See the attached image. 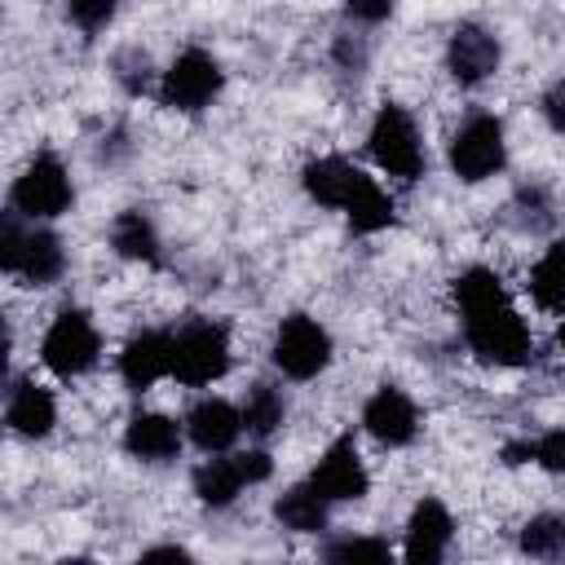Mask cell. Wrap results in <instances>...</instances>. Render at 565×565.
I'll list each match as a JSON object with an SVG mask.
<instances>
[{"label": "cell", "instance_id": "6da1fadb", "mask_svg": "<svg viewBox=\"0 0 565 565\" xmlns=\"http://www.w3.org/2000/svg\"><path fill=\"white\" fill-rule=\"evenodd\" d=\"M455 305H459V318H463L468 349L481 362H490V366H521V362H530V353H534L530 327L512 309V300H508V291H503L494 269H486V265L463 269L455 278Z\"/></svg>", "mask_w": 565, "mask_h": 565}, {"label": "cell", "instance_id": "7a4b0ae2", "mask_svg": "<svg viewBox=\"0 0 565 565\" xmlns=\"http://www.w3.org/2000/svg\"><path fill=\"white\" fill-rule=\"evenodd\" d=\"M0 269L13 274V278H22V282H31V287H49L66 269L62 238L53 230L22 225L18 212H9L0 221Z\"/></svg>", "mask_w": 565, "mask_h": 565}, {"label": "cell", "instance_id": "3957f363", "mask_svg": "<svg viewBox=\"0 0 565 565\" xmlns=\"http://www.w3.org/2000/svg\"><path fill=\"white\" fill-rule=\"evenodd\" d=\"M375 163L397 177V181H415L424 172V146H419V128L415 119L397 106V102H384L371 119V137H366Z\"/></svg>", "mask_w": 565, "mask_h": 565}, {"label": "cell", "instance_id": "277c9868", "mask_svg": "<svg viewBox=\"0 0 565 565\" xmlns=\"http://www.w3.org/2000/svg\"><path fill=\"white\" fill-rule=\"evenodd\" d=\"M97 353H102V335L84 309H62L40 340V362L62 380L84 375L97 362Z\"/></svg>", "mask_w": 565, "mask_h": 565}, {"label": "cell", "instance_id": "5b68a950", "mask_svg": "<svg viewBox=\"0 0 565 565\" xmlns=\"http://www.w3.org/2000/svg\"><path fill=\"white\" fill-rule=\"evenodd\" d=\"M269 358L287 380H313L331 362V331L309 313H287L274 331Z\"/></svg>", "mask_w": 565, "mask_h": 565}, {"label": "cell", "instance_id": "8992f818", "mask_svg": "<svg viewBox=\"0 0 565 565\" xmlns=\"http://www.w3.org/2000/svg\"><path fill=\"white\" fill-rule=\"evenodd\" d=\"M230 371V335L221 322H190L172 335V375L190 388L216 384Z\"/></svg>", "mask_w": 565, "mask_h": 565}, {"label": "cell", "instance_id": "52a82bcc", "mask_svg": "<svg viewBox=\"0 0 565 565\" xmlns=\"http://www.w3.org/2000/svg\"><path fill=\"white\" fill-rule=\"evenodd\" d=\"M225 84V71L221 62L207 53V49H185L172 57V66L163 71V84H159V102L168 110H181V115H194L203 110Z\"/></svg>", "mask_w": 565, "mask_h": 565}, {"label": "cell", "instance_id": "ba28073f", "mask_svg": "<svg viewBox=\"0 0 565 565\" xmlns=\"http://www.w3.org/2000/svg\"><path fill=\"white\" fill-rule=\"evenodd\" d=\"M13 212L26 221H53L71 207V177L57 154H35L13 181Z\"/></svg>", "mask_w": 565, "mask_h": 565}, {"label": "cell", "instance_id": "9c48e42d", "mask_svg": "<svg viewBox=\"0 0 565 565\" xmlns=\"http://www.w3.org/2000/svg\"><path fill=\"white\" fill-rule=\"evenodd\" d=\"M503 159H508V141L494 115H472L450 141V168L459 181H486L503 168Z\"/></svg>", "mask_w": 565, "mask_h": 565}, {"label": "cell", "instance_id": "30bf717a", "mask_svg": "<svg viewBox=\"0 0 565 565\" xmlns=\"http://www.w3.org/2000/svg\"><path fill=\"white\" fill-rule=\"evenodd\" d=\"M499 57H503L499 40H494L486 26H477V22H459V26L450 31V40H446V71H450L455 84H463V88L490 79V75L499 71Z\"/></svg>", "mask_w": 565, "mask_h": 565}, {"label": "cell", "instance_id": "8fae6325", "mask_svg": "<svg viewBox=\"0 0 565 565\" xmlns=\"http://www.w3.org/2000/svg\"><path fill=\"white\" fill-rule=\"evenodd\" d=\"M309 481L318 486V494L327 503H353V499H362L366 486H371V477H366V463H362L353 437H335L322 450V459H318V468H313Z\"/></svg>", "mask_w": 565, "mask_h": 565}, {"label": "cell", "instance_id": "7c38bea8", "mask_svg": "<svg viewBox=\"0 0 565 565\" xmlns=\"http://www.w3.org/2000/svg\"><path fill=\"white\" fill-rule=\"evenodd\" d=\"M362 424H366V433H371L375 441H384V446H406V441H415V433H419V411H415V402H411L402 388L380 384V388L366 397V406H362Z\"/></svg>", "mask_w": 565, "mask_h": 565}, {"label": "cell", "instance_id": "4fadbf2b", "mask_svg": "<svg viewBox=\"0 0 565 565\" xmlns=\"http://www.w3.org/2000/svg\"><path fill=\"white\" fill-rule=\"evenodd\" d=\"M119 375L132 393H146L163 375H172V335L163 331H137L119 353Z\"/></svg>", "mask_w": 565, "mask_h": 565}, {"label": "cell", "instance_id": "5bb4252c", "mask_svg": "<svg viewBox=\"0 0 565 565\" xmlns=\"http://www.w3.org/2000/svg\"><path fill=\"white\" fill-rule=\"evenodd\" d=\"M450 534H455V521L446 512L441 499H419L411 521H406V561L411 565H437L450 547Z\"/></svg>", "mask_w": 565, "mask_h": 565}, {"label": "cell", "instance_id": "9a60e30c", "mask_svg": "<svg viewBox=\"0 0 565 565\" xmlns=\"http://www.w3.org/2000/svg\"><path fill=\"white\" fill-rule=\"evenodd\" d=\"M185 433H190V441H194L199 450L221 455V450H230V446L238 441V433H243V411H234L225 397H203V402L190 406Z\"/></svg>", "mask_w": 565, "mask_h": 565}, {"label": "cell", "instance_id": "2e32d148", "mask_svg": "<svg viewBox=\"0 0 565 565\" xmlns=\"http://www.w3.org/2000/svg\"><path fill=\"white\" fill-rule=\"evenodd\" d=\"M124 450L132 459H146V463H168L181 450V424L159 415V411H141L124 428Z\"/></svg>", "mask_w": 565, "mask_h": 565}, {"label": "cell", "instance_id": "e0dca14e", "mask_svg": "<svg viewBox=\"0 0 565 565\" xmlns=\"http://www.w3.org/2000/svg\"><path fill=\"white\" fill-rule=\"evenodd\" d=\"M358 177H362V172H358L349 159H340V154L309 159V163H305V172H300L305 194H309L313 203H322V207H335V212H344V203H349V194H353Z\"/></svg>", "mask_w": 565, "mask_h": 565}, {"label": "cell", "instance_id": "ac0fdd59", "mask_svg": "<svg viewBox=\"0 0 565 565\" xmlns=\"http://www.w3.org/2000/svg\"><path fill=\"white\" fill-rule=\"evenodd\" d=\"M4 419L18 437H49L53 424H57V402L49 388H40L35 380H22L13 393H9V406H4Z\"/></svg>", "mask_w": 565, "mask_h": 565}, {"label": "cell", "instance_id": "d6986e66", "mask_svg": "<svg viewBox=\"0 0 565 565\" xmlns=\"http://www.w3.org/2000/svg\"><path fill=\"white\" fill-rule=\"evenodd\" d=\"M274 516H278V525L291 530V534H318V530H327V499L318 494L313 481H309V486H291V490L278 494Z\"/></svg>", "mask_w": 565, "mask_h": 565}, {"label": "cell", "instance_id": "ffe728a7", "mask_svg": "<svg viewBox=\"0 0 565 565\" xmlns=\"http://www.w3.org/2000/svg\"><path fill=\"white\" fill-rule=\"evenodd\" d=\"M344 216H349V230L353 234H375V230H388L397 212H393V199L362 172L358 185H353V194H349V203H344Z\"/></svg>", "mask_w": 565, "mask_h": 565}, {"label": "cell", "instance_id": "44dd1931", "mask_svg": "<svg viewBox=\"0 0 565 565\" xmlns=\"http://www.w3.org/2000/svg\"><path fill=\"white\" fill-rule=\"evenodd\" d=\"M110 247H115L124 260H146V265L159 260V234H154L150 216L137 212V207L115 216V225H110Z\"/></svg>", "mask_w": 565, "mask_h": 565}, {"label": "cell", "instance_id": "7402d4cb", "mask_svg": "<svg viewBox=\"0 0 565 565\" xmlns=\"http://www.w3.org/2000/svg\"><path fill=\"white\" fill-rule=\"evenodd\" d=\"M243 486H247V481H243V472H238L234 459H207V463L194 468V494H199V503H207V508H230Z\"/></svg>", "mask_w": 565, "mask_h": 565}, {"label": "cell", "instance_id": "603a6c76", "mask_svg": "<svg viewBox=\"0 0 565 565\" xmlns=\"http://www.w3.org/2000/svg\"><path fill=\"white\" fill-rule=\"evenodd\" d=\"M530 296L539 309H565V238H556L530 269Z\"/></svg>", "mask_w": 565, "mask_h": 565}, {"label": "cell", "instance_id": "cb8c5ba5", "mask_svg": "<svg viewBox=\"0 0 565 565\" xmlns=\"http://www.w3.org/2000/svg\"><path fill=\"white\" fill-rule=\"evenodd\" d=\"M287 419V402L274 384H252L247 397H243V428L256 433V437H274Z\"/></svg>", "mask_w": 565, "mask_h": 565}, {"label": "cell", "instance_id": "d4e9b609", "mask_svg": "<svg viewBox=\"0 0 565 565\" xmlns=\"http://www.w3.org/2000/svg\"><path fill=\"white\" fill-rule=\"evenodd\" d=\"M521 552L534 561H561L565 556V516L561 512H539L521 530Z\"/></svg>", "mask_w": 565, "mask_h": 565}, {"label": "cell", "instance_id": "484cf974", "mask_svg": "<svg viewBox=\"0 0 565 565\" xmlns=\"http://www.w3.org/2000/svg\"><path fill=\"white\" fill-rule=\"evenodd\" d=\"M115 9H119V0H66L71 22H75L79 31H88V35H97L102 26H110Z\"/></svg>", "mask_w": 565, "mask_h": 565}, {"label": "cell", "instance_id": "4316f807", "mask_svg": "<svg viewBox=\"0 0 565 565\" xmlns=\"http://www.w3.org/2000/svg\"><path fill=\"white\" fill-rule=\"evenodd\" d=\"M322 556L327 561H388V543L384 539H340Z\"/></svg>", "mask_w": 565, "mask_h": 565}, {"label": "cell", "instance_id": "83f0119b", "mask_svg": "<svg viewBox=\"0 0 565 565\" xmlns=\"http://www.w3.org/2000/svg\"><path fill=\"white\" fill-rule=\"evenodd\" d=\"M534 463L547 472H565V428H552L534 441Z\"/></svg>", "mask_w": 565, "mask_h": 565}, {"label": "cell", "instance_id": "f1b7e54d", "mask_svg": "<svg viewBox=\"0 0 565 565\" xmlns=\"http://www.w3.org/2000/svg\"><path fill=\"white\" fill-rule=\"evenodd\" d=\"M146 66H150V57H146L141 49H124V53L115 57V71H119V79H124L128 93H141V88H146Z\"/></svg>", "mask_w": 565, "mask_h": 565}, {"label": "cell", "instance_id": "f546056e", "mask_svg": "<svg viewBox=\"0 0 565 565\" xmlns=\"http://www.w3.org/2000/svg\"><path fill=\"white\" fill-rule=\"evenodd\" d=\"M234 463H238V472H243L247 486H256V481H265L274 472V459L265 450H243V455H234Z\"/></svg>", "mask_w": 565, "mask_h": 565}, {"label": "cell", "instance_id": "4dcf8cb0", "mask_svg": "<svg viewBox=\"0 0 565 565\" xmlns=\"http://www.w3.org/2000/svg\"><path fill=\"white\" fill-rule=\"evenodd\" d=\"M393 4H397V0H344L349 18H353V22H366V26L384 22V18L393 13Z\"/></svg>", "mask_w": 565, "mask_h": 565}, {"label": "cell", "instance_id": "1f68e13d", "mask_svg": "<svg viewBox=\"0 0 565 565\" xmlns=\"http://www.w3.org/2000/svg\"><path fill=\"white\" fill-rule=\"evenodd\" d=\"M543 115H547V124H552L556 132H565V79L547 88V97H543Z\"/></svg>", "mask_w": 565, "mask_h": 565}, {"label": "cell", "instance_id": "d6a6232c", "mask_svg": "<svg viewBox=\"0 0 565 565\" xmlns=\"http://www.w3.org/2000/svg\"><path fill=\"white\" fill-rule=\"evenodd\" d=\"M154 556H177V561H185L190 552H185V547H150V552H146V561H154Z\"/></svg>", "mask_w": 565, "mask_h": 565}, {"label": "cell", "instance_id": "836d02e7", "mask_svg": "<svg viewBox=\"0 0 565 565\" xmlns=\"http://www.w3.org/2000/svg\"><path fill=\"white\" fill-rule=\"evenodd\" d=\"M556 349L565 353V318H561V327H556Z\"/></svg>", "mask_w": 565, "mask_h": 565}]
</instances>
